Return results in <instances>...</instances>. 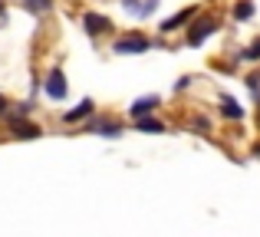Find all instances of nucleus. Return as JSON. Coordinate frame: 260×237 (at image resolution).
<instances>
[{"mask_svg": "<svg viewBox=\"0 0 260 237\" xmlns=\"http://www.w3.org/2000/svg\"><path fill=\"white\" fill-rule=\"evenodd\" d=\"M214 30H217V20H214V17H201V20L194 23V30L188 33V43H191V46H201Z\"/></svg>", "mask_w": 260, "mask_h": 237, "instance_id": "obj_1", "label": "nucleus"}, {"mask_svg": "<svg viewBox=\"0 0 260 237\" xmlns=\"http://www.w3.org/2000/svg\"><path fill=\"white\" fill-rule=\"evenodd\" d=\"M46 96L50 99H66V76L59 70H53L46 76Z\"/></svg>", "mask_w": 260, "mask_h": 237, "instance_id": "obj_2", "label": "nucleus"}, {"mask_svg": "<svg viewBox=\"0 0 260 237\" xmlns=\"http://www.w3.org/2000/svg\"><path fill=\"white\" fill-rule=\"evenodd\" d=\"M155 106H158V96H145V99H135V103L132 106H128V112H132V119H145L148 116V112H152L155 109Z\"/></svg>", "mask_w": 260, "mask_h": 237, "instance_id": "obj_3", "label": "nucleus"}, {"mask_svg": "<svg viewBox=\"0 0 260 237\" xmlns=\"http://www.w3.org/2000/svg\"><path fill=\"white\" fill-rule=\"evenodd\" d=\"M148 50V40L145 37H125L115 43V53H145Z\"/></svg>", "mask_w": 260, "mask_h": 237, "instance_id": "obj_4", "label": "nucleus"}, {"mask_svg": "<svg viewBox=\"0 0 260 237\" xmlns=\"http://www.w3.org/2000/svg\"><path fill=\"white\" fill-rule=\"evenodd\" d=\"M191 17H194V10H191V7H184V10H178L175 17L161 20V33H172V30H178V26H181V23H188Z\"/></svg>", "mask_w": 260, "mask_h": 237, "instance_id": "obj_5", "label": "nucleus"}, {"mask_svg": "<svg viewBox=\"0 0 260 237\" xmlns=\"http://www.w3.org/2000/svg\"><path fill=\"white\" fill-rule=\"evenodd\" d=\"M83 26L95 37V33L109 30V20H106V17H99V13H83Z\"/></svg>", "mask_w": 260, "mask_h": 237, "instance_id": "obj_6", "label": "nucleus"}, {"mask_svg": "<svg viewBox=\"0 0 260 237\" xmlns=\"http://www.w3.org/2000/svg\"><path fill=\"white\" fill-rule=\"evenodd\" d=\"M89 112H92V99H83V103H79V109H70V112H66V122H79V119H86Z\"/></svg>", "mask_w": 260, "mask_h": 237, "instance_id": "obj_7", "label": "nucleus"}, {"mask_svg": "<svg viewBox=\"0 0 260 237\" xmlns=\"http://www.w3.org/2000/svg\"><path fill=\"white\" fill-rule=\"evenodd\" d=\"M221 112H224L228 119H244V109H241V106L234 103V99H228V96L221 99Z\"/></svg>", "mask_w": 260, "mask_h": 237, "instance_id": "obj_8", "label": "nucleus"}, {"mask_svg": "<svg viewBox=\"0 0 260 237\" xmlns=\"http://www.w3.org/2000/svg\"><path fill=\"white\" fill-rule=\"evenodd\" d=\"M13 135H17V139H40V128L37 125H23V122H13Z\"/></svg>", "mask_w": 260, "mask_h": 237, "instance_id": "obj_9", "label": "nucleus"}, {"mask_svg": "<svg viewBox=\"0 0 260 237\" xmlns=\"http://www.w3.org/2000/svg\"><path fill=\"white\" fill-rule=\"evenodd\" d=\"M234 17L237 20H250L254 17V4H250V0H241V4L234 7Z\"/></svg>", "mask_w": 260, "mask_h": 237, "instance_id": "obj_10", "label": "nucleus"}, {"mask_svg": "<svg viewBox=\"0 0 260 237\" xmlns=\"http://www.w3.org/2000/svg\"><path fill=\"white\" fill-rule=\"evenodd\" d=\"M135 128H139V132H165V125H161V122H155V119H142V122H135Z\"/></svg>", "mask_w": 260, "mask_h": 237, "instance_id": "obj_11", "label": "nucleus"}, {"mask_svg": "<svg viewBox=\"0 0 260 237\" xmlns=\"http://www.w3.org/2000/svg\"><path fill=\"white\" fill-rule=\"evenodd\" d=\"M26 7L33 13H43V10H50V0H26Z\"/></svg>", "mask_w": 260, "mask_h": 237, "instance_id": "obj_12", "label": "nucleus"}, {"mask_svg": "<svg viewBox=\"0 0 260 237\" xmlns=\"http://www.w3.org/2000/svg\"><path fill=\"white\" fill-rule=\"evenodd\" d=\"M99 135H112V139H119V135H122V128L115 125V122H112V125H99Z\"/></svg>", "mask_w": 260, "mask_h": 237, "instance_id": "obj_13", "label": "nucleus"}, {"mask_svg": "<svg viewBox=\"0 0 260 237\" xmlns=\"http://www.w3.org/2000/svg\"><path fill=\"white\" fill-rule=\"evenodd\" d=\"M244 59H260V40H257V43H250L247 50H244Z\"/></svg>", "mask_w": 260, "mask_h": 237, "instance_id": "obj_14", "label": "nucleus"}, {"mask_svg": "<svg viewBox=\"0 0 260 237\" xmlns=\"http://www.w3.org/2000/svg\"><path fill=\"white\" fill-rule=\"evenodd\" d=\"M4 109H7V99H4V96H0V116H4Z\"/></svg>", "mask_w": 260, "mask_h": 237, "instance_id": "obj_15", "label": "nucleus"}, {"mask_svg": "<svg viewBox=\"0 0 260 237\" xmlns=\"http://www.w3.org/2000/svg\"><path fill=\"white\" fill-rule=\"evenodd\" d=\"M254 155H257V158H260V145H257V148H254Z\"/></svg>", "mask_w": 260, "mask_h": 237, "instance_id": "obj_16", "label": "nucleus"}]
</instances>
